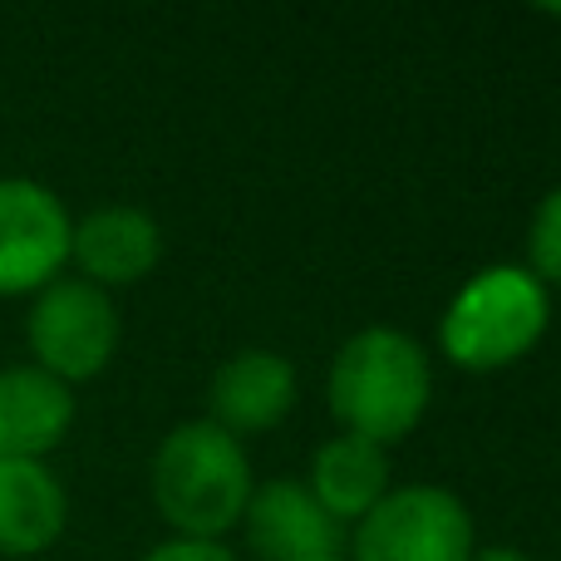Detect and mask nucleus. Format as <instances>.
<instances>
[{
  "mask_svg": "<svg viewBox=\"0 0 561 561\" xmlns=\"http://www.w3.org/2000/svg\"><path fill=\"white\" fill-rule=\"evenodd\" d=\"M325 399L345 434L389 448L424 424L428 399H434V365L424 345L404 330H355L330 365Z\"/></svg>",
  "mask_w": 561,
  "mask_h": 561,
  "instance_id": "f257e3e1",
  "label": "nucleus"
},
{
  "mask_svg": "<svg viewBox=\"0 0 561 561\" xmlns=\"http://www.w3.org/2000/svg\"><path fill=\"white\" fill-rule=\"evenodd\" d=\"M252 463L242 438L222 434L213 419H187L153 454V503L173 537L222 542L252 503Z\"/></svg>",
  "mask_w": 561,
  "mask_h": 561,
  "instance_id": "f03ea898",
  "label": "nucleus"
},
{
  "mask_svg": "<svg viewBox=\"0 0 561 561\" xmlns=\"http://www.w3.org/2000/svg\"><path fill=\"white\" fill-rule=\"evenodd\" d=\"M552 320V290L527 266H483L438 320V345L468 375H493L533 355Z\"/></svg>",
  "mask_w": 561,
  "mask_h": 561,
  "instance_id": "7ed1b4c3",
  "label": "nucleus"
},
{
  "mask_svg": "<svg viewBox=\"0 0 561 561\" xmlns=\"http://www.w3.org/2000/svg\"><path fill=\"white\" fill-rule=\"evenodd\" d=\"M25 345L35 369L55 375L59 385H84L104 375L118 350V310L114 296L89 286L84 276H59L35 290L25 316Z\"/></svg>",
  "mask_w": 561,
  "mask_h": 561,
  "instance_id": "20e7f679",
  "label": "nucleus"
},
{
  "mask_svg": "<svg viewBox=\"0 0 561 561\" xmlns=\"http://www.w3.org/2000/svg\"><path fill=\"white\" fill-rule=\"evenodd\" d=\"M463 497L434 483L389 488L355 523V561H473Z\"/></svg>",
  "mask_w": 561,
  "mask_h": 561,
  "instance_id": "39448f33",
  "label": "nucleus"
},
{
  "mask_svg": "<svg viewBox=\"0 0 561 561\" xmlns=\"http://www.w3.org/2000/svg\"><path fill=\"white\" fill-rule=\"evenodd\" d=\"M69 222L55 187L0 178V296H35L69 262Z\"/></svg>",
  "mask_w": 561,
  "mask_h": 561,
  "instance_id": "423d86ee",
  "label": "nucleus"
},
{
  "mask_svg": "<svg viewBox=\"0 0 561 561\" xmlns=\"http://www.w3.org/2000/svg\"><path fill=\"white\" fill-rule=\"evenodd\" d=\"M296 409V365L276 350H237L207 385V419L222 434H272Z\"/></svg>",
  "mask_w": 561,
  "mask_h": 561,
  "instance_id": "0eeeda50",
  "label": "nucleus"
},
{
  "mask_svg": "<svg viewBox=\"0 0 561 561\" xmlns=\"http://www.w3.org/2000/svg\"><path fill=\"white\" fill-rule=\"evenodd\" d=\"M242 527L247 547L262 561H330L340 547V523L296 478H272L252 488Z\"/></svg>",
  "mask_w": 561,
  "mask_h": 561,
  "instance_id": "6e6552de",
  "label": "nucleus"
},
{
  "mask_svg": "<svg viewBox=\"0 0 561 561\" xmlns=\"http://www.w3.org/2000/svg\"><path fill=\"white\" fill-rule=\"evenodd\" d=\"M163 256V232L138 207H99L79 217L69 232V262L84 272L89 286H134Z\"/></svg>",
  "mask_w": 561,
  "mask_h": 561,
  "instance_id": "1a4fd4ad",
  "label": "nucleus"
},
{
  "mask_svg": "<svg viewBox=\"0 0 561 561\" xmlns=\"http://www.w3.org/2000/svg\"><path fill=\"white\" fill-rule=\"evenodd\" d=\"M75 424V394L35 365L0 369V458H35L65 444Z\"/></svg>",
  "mask_w": 561,
  "mask_h": 561,
  "instance_id": "9d476101",
  "label": "nucleus"
},
{
  "mask_svg": "<svg viewBox=\"0 0 561 561\" xmlns=\"http://www.w3.org/2000/svg\"><path fill=\"white\" fill-rule=\"evenodd\" d=\"M69 497L35 458H0V557H39L59 542Z\"/></svg>",
  "mask_w": 561,
  "mask_h": 561,
  "instance_id": "9b49d317",
  "label": "nucleus"
},
{
  "mask_svg": "<svg viewBox=\"0 0 561 561\" xmlns=\"http://www.w3.org/2000/svg\"><path fill=\"white\" fill-rule=\"evenodd\" d=\"M306 488L335 523H359L389 493V454L379 444H369V438L335 434L310 458Z\"/></svg>",
  "mask_w": 561,
  "mask_h": 561,
  "instance_id": "f8f14e48",
  "label": "nucleus"
},
{
  "mask_svg": "<svg viewBox=\"0 0 561 561\" xmlns=\"http://www.w3.org/2000/svg\"><path fill=\"white\" fill-rule=\"evenodd\" d=\"M527 272L547 290H561V183L537 203L527 222Z\"/></svg>",
  "mask_w": 561,
  "mask_h": 561,
  "instance_id": "ddd939ff",
  "label": "nucleus"
},
{
  "mask_svg": "<svg viewBox=\"0 0 561 561\" xmlns=\"http://www.w3.org/2000/svg\"><path fill=\"white\" fill-rule=\"evenodd\" d=\"M144 561H237V552H227L222 542H197V537H168V542H158Z\"/></svg>",
  "mask_w": 561,
  "mask_h": 561,
  "instance_id": "4468645a",
  "label": "nucleus"
},
{
  "mask_svg": "<svg viewBox=\"0 0 561 561\" xmlns=\"http://www.w3.org/2000/svg\"><path fill=\"white\" fill-rule=\"evenodd\" d=\"M473 561H533V557H523L517 547H483V552H473Z\"/></svg>",
  "mask_w": 561,
  "mask_h": 561,
  "instance_id": "2eb2a0df",
  "label": "nucleus"
},
{
  "mask_svg": "<svg viewBox=\"0 0 561 561\" xmlns=\"http://www.w3.org/2000/svg\"><path fill=\"white\" fill-rule=\"evenodd\" d=\"M330 561H340V557H330Z\"/></svg>",
  "mask_w": 561,
  "mask_h": 561,
  "instance_id": "dca6fc26",
  "label": "nucleus"
}]
</instances>
